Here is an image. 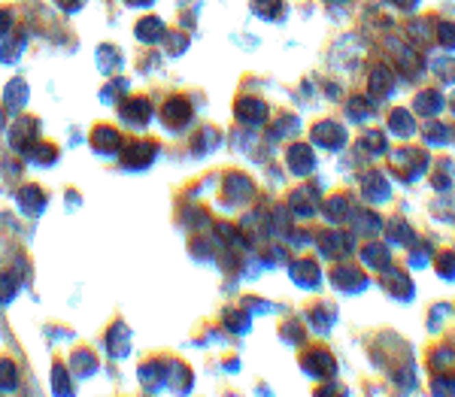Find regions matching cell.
Segmentation results:
<instances>
[{
  "mask_svg": "<svg viewBox=\"0 0 455 397\" xmlns=\"http://www.w3.org/2000/svg\"><path fill=\"white\" fill-rule=\"evenodd\" d=\"M118 116L128 127H146L152 118V103L146 97H128V101H118Z\"/></svg>",
  "mask_w": 455,
  "mask_h": 397,
  "instance_id": "6da1fadb",
  "label": "cell"
},
{
  "mask_svg": "<svg viewBox=\"0 0 455 397\" xmlns=\"http://www.w3.org/2000/svg\"><path fill=\"white\" fill-rule=\"evenodd\" d=\"M37 137H40V125H37V118H16V125H12V131H10V146L16 149L18 155H25L27 149H31L34 143H37Z\"/></svg>",
  "mask_w": 455,
  "mask_h": 397,
  "instance_id": "7a4b0ae2",
  "label": "cell"
},
{
  "mask_svg": "<svg viewBox=\"0 0 455 397\" xmlns=\"http://www.w3.org/2000/svg\"><path fill=\"white\" fill-rule=\"evenodd\" d=\"M161 122H164V127H170V131L185 127L192 122V103H188L185 97H170V101L164 103V110H161Z\"/></svg>",
  "mask_w": 455,
  "mask_h": 397,
  "instance_id": "3957f363",
  "label": "cell"
},
{
  "mask_svg": "<svg viewBox=\"0 0 455 397\" xmlns=\"http://www.w3.org/2000/svg\"><path fill=\"white\" fill-rule=\"evenodd\" d=\"M155 155H158L155 143L140 140V143H131L128 149H122V164L131 167V170H143V167H149L152 161H155Z\"/></svg>",
  "mask_w": 455,
  "mask_h": 397,
  "instance_id": "277c9868",
  "label": "cell"
},
{
  "mask_svg": "<svg viewBox=\"0 0 455 397\" xmlns=\"http://www.w3.org/2000/svg\"><path fill=\"white\" fill-rule=\"evenodd\" d=\"M91 146L101 155H116L118 149H122V133H118L113 125H97L94 133H91Z\"/></svg>",
  "mask_w": 455,
  "mask_h": 397,
  "instance_id": "5b68a950",
  "label": "cell"
},
{
  "mask_svg": "<svg viewBox=\"0 0 455 397\" xmlns=\"http://www.w3.org/2000/svg\"><path fill=\"white\" fill-rule=\"evenodd\" d=\"M134 34H137L140 42H146V46H155V42H161V40L167 37V25L158 16H146V18L137 21Z\"/></svg>",
  "mask_w": 455,
  "mask_h": 397,
  "instance_id": "8992f818",
  "label": "cell"
},
{
  "mask_svg": "<svg viewBox=\"0 0 455 397\" xmlns=\"http://www.w3.org/2000/svg\"><path fill=\"white\" fill-rule=\"evenodd\" d=\"M140 382L146 392H158L167 385V361H149L140 367Z\"/></svg>",
  "mask_w": 455,
  "mask_h": 397,
  "instance_id": "52a82bcc",
  "label": "cell"
},
{
  "mask_svg": "<svg viewBox=\"0 0 455 397\" xmlns=\"http://www.w3.org/2000/svg\"><path fill=\"white\" fill-rule=\"evenodd\" d=\"M16 201H18V207H22V212H27V216H40V212L46 209V194H43V188H40V185L18 188Z\"/></svg>",
  "mask_w": 455,
  "mask_h": 397,
  "instance_id": "ba28073f",
  "label": "cell"
},
{
  "mask_svg": "<svg viewBox=\"0 0 455 397\" xmlns=\"http://www.w3.org/2000/svg\"><path fill=\"white\" fill-rule=\"evenodd\" d=\"M94 61H97V70H101V73H116V70L122 67L125 55H122V49L113 46V42H103V46H97Z\"/></svg>",
  "mask_w": 455,
  "mask_h": 397,
  "instance_id": "9c48e42d",
  "label": "cell"
},
{
  "mask_svg": "<svg viewBox=\"0 0 455 397\" xmlns=\"http://www.w3.org/2000/svg\"><path fill=\"white\" fill-rule=\"evenodd\" d=\"M107 349L113 358H125L131 352V331L125 324H113V331L107 334Z\"/></svg>",
  "mask_w": 455,
  "mask_h": 397,
  "instance_id": "30bf717a",
  "label": "cell"
},
{
  "mask_svg": "<svg viewBox=\"0 0 455 397\" xmlns=\"http://www.w3.org/2000/svg\"><path fill=\"white\" fill-rule=\"evenodd\" d=\"M70 373H73V379H88L97 373V355H91V352H73V358H70Z\"/></svg>",
  "mask_w": 455,
  "mask_h": 397,
  "instance_id": "8fae6325",
  "label": "cell"
},
{
  "mask_svg": "<svg viewBox=\"0 0 455 397\" xmlns=\"http://www.w3.org/2000/svg\"><path fill=\"white\" fill-rule=\"evenodd\" d=\"M25 103H27V82L12 79L3 91V106L6 110H25Z\"/></svg>",
  "mask_w": 455,
  "mask_h": 397,
  "instance_id": "7c38bea8",
  "label": "cell"
},
{
  "mask_svg": "<svg viewBox=\"0 0 455 397\" xmlns=\"http://www.w3.org/2000/svg\"><path fill=\"white\" fill-rule=\"evenodd\" d=\"M167 385H173L177 392H188L192 388V373L182 361H167Z\"/></svg>",
  "mask_w": 455,
  "mask_h": 397,
  "instance_id": "4fadbf2b",
  "label": "cell"
},
{
  "mask_svg": "<svg viewBox=\"0 0 455 397\" xmlns=\"http://www.w3.org/2000/svg\"><path fill=\"white\" fill-rule=\"evenodd\" d=\"M25 46H27L25 34H16V37L3 40V46H0V64H18V58L25 55Z\"/></svg>",
  "mask_w": 455,
  "mask_h": 397,
  "instance_id": "5bb4252c",
  "label": "cell"
},
{
  "mask_svg": "<svg viewBox=\"0 0 455 397\" xmlns=\"http://www.w3.org/2000/svg\"><path fill=\"white\" fill-rule=\"evenodd\" d=\"M25 158L34 161V164H55V158H58V149L49 146V143H40V140H37V143H34L25 152Z\"/></svg>",
  "mask_w": 455,
  "mask_h": 397,
  "instance_id": "9a60e30c",
  "label": "cell"
},
{
  "mask_svg": "<svg viewBox=\"0 0 455 397\" xmlns=\"http://www.w3.org/2000/svg\"><path fill=\"white\" fill-rule=\"evenodd\" d=\"M18 385V370L10 358H0V392H16Z\"/></svg>",
  "mask_w": 455,
  "mask_h": 397,
  "instance_id": "2e32d148",
  "label": "cell"
},
{
  "mask_svg": "<svg viewBox=\"0 0 455 397\" xmlns=\"http://www.w3.org/2000/svg\"><path fill=\"white\" fill-rule=\"evenodd\" d=\"M52 392L55 394H70V392H73V382H70L64 364H55L52 367Z\"/></svg>",
  "mask_w": 455,
  "mask_h": 397,
  "instance_id": "e0dca14e",
  "label": "cell"
},
{
  "mask_svg": "<svg viewBox=\"0 0 455 397\" xmlns=\"http://www.w3.org/2000/svg\"><path fill=\"white\" fill-rule=\"evenodd\" d=\"M237 110H240L237 116H240L243 122H261L264 118V103H258V101H243Z\"/></svg>",
  "mask_w": 455,
  "mask_h": 397,
  "instance_id": "ac0fdd59",
  "label": "cell"
},
{
  "mask_svg": "<svg viewBox=\"0 0 455 397\" xmlns=\"http://www.w3.org/2000/svg\"><path fill=\"white\" fill-rule=\"evenodd\" d=\"M125 91H128V79L109 82L107 88L101 91V103H118V97H125Z\"/></svg>",
  "mask_w": 455,
  "mask_h": 397,
  "instance_id": "d6986e66",
  "label": "cell"
},
{
  "mask_svg": "<svg viewBox=\"0 0 455 397\" xmlns=\"http://www.w3.org/2000/svg\"><path fill=\"white\" fill-rule=\"evenodd\" d=\"M225 194L231 201H243L249 194V182L243 176H228V185H225Z\"/></svg>",
  "mask_w": 455,
  "mask_h": 397,
  "instance_id": "ffe728a7",
  "label": "cell"
},
{
  "mask_svg": "<svg viewBox=\"0 0 455 397\" xmlns=\"http://www.w3.org/2000/svg\"><path fill=\"white\" fill-rule=\"evenodd\" d=\"M18 292V279L16 276H10V273H0V303H12V297H16Z\"/></svg>",
  "mask_w": 455,
  "mask_h": 397,
  "instance_id": "44dd1931",
  "label": "cell"
},
{
  "mask_svg": "<svg viewBox=\"0 0 455 397\" xmlns=\"http://www.w3.org/2000/svg\"><path fill=\"white\" fill-rule=\"evenodd\" d=\"M216 143H219V133H216L213 127H204V131H200V137L192 143V149H194V152H207V149H213Z\"/></svg>",
  "mask_w": 455,
  "mask_h": 397,
  "instance_id": "7402d4cb",
  "label": "cell"
},
{
  "mask_svg": "<svg viewBox=\"0 0 455 397\" xmlns=\"http://www.w3.org/2000/svg\"><path fill=\"white\" fill-rule=\"evenodd\" d=\"M164 40H167V55H170V58H179V55L188 49L185 34H170V37H164Z\"/></svg>",
  "mask_w": 455,
  "mask_h": 397,
  "instance_id": "603a6c76",
  "label": "cell"
},
{
  "mask_svg": "<svg viewBox=\"0 0 455 397\" xmlns=\"http://www.w3.org/2000/svg\"><path fill=\"white\" fill-rule=\"evenodd\" d=\"M10 27H12V12L10 10H0V40L10 34Z\"/></svg>",
  "mask_w": 455,
  "mask_h": 397,
  "instance_id": "cb8c5ba5",
  "label": "cell"
},
{
  "mask_svg": "<svg viewBox=\"0 0 455 397\" xmlns=\"http://www.w3.org/2000/svg\"><path fill=\"white\" fill-rule=\"evenodd\" d=\"M225 322H228L231 331H243V328H246V318H240L237 313H225Z\"/></svg>",
  "mask_w": 455,
  "mask_h": 397,
  "instance_id": "d4e9b609",
  "label": "cell"
},
{
  "mask_svg": "<svg viewBox=\"0 0 455 397\" xmlns=\"http://www.w3.org/2000/svg\"><path fill=\"white\" fill-rule=\"evenodd\" d=\"M79 3H82V0H55V6H61L64 12H76V10H79Z\"/></svg>",
  "mask_w": 455,
  "mask_h": 397,
  "instance_id": "484cf974",
  "label": "cell"
},
{
  "mask_svg": "<svg viewBox=\"0 0 455 397\" xmlns=\"http://www.w3.org/2000/svg\"><path fill=\"white\" fill-rule=\"evenodd\" d=\"M125 3H128V6H152L155 0H125Z\"/></svg>",
  "mask_w": 455,
  "mask_h": 397,
  "instance_id": "4316f807",
  "label": "cell"
},
{
  "mask_svg": "<svg viewBox=\"0 0 455 397\" xmlns=\"http://www.w3.org/2000/svg\"><path fill=\"white\" fill-rule=\"evenodd\" d=\"M3 125H6V118H3V110H0V131H3Z\"/></svg>",
  "mask_w": 455,
  "mask_h": 397,
  "instance_id": "83f0119b",
  "label": "cell"
}]
</instances>
